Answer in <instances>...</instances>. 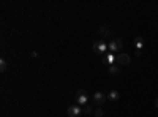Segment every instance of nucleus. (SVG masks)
<instances>
[{"instance_id":"obj_10","label":"nucleus","mask_w":158,"mask_h":117,"mask_svg":"<svg viewBox=\"0 0 158 117\" xmlns=\"http://www.w3.org/2000/svg\"><path fill=\"white\" fill-rule=\"evenodd\" d=\"M109 73L111 74H118V73H120V65H117V63L109 65Z\"/></svg>"},{"instance_id":"obj_7","label":"nucleus","mask_w":158,"mask_h":117,"mask_svg":"<svg viewBox=\"0 0 158 117\" xmlns=\"http://www.w3.org/2000/svg\"><path fill=\"white\" fill-rule=\"evenodd\" d=\"M98 35L101 38H109L112 35V32H111V29L108 27V25H101V27L98 29Z\"/></svg>"},{"instance_id":"obj_9","label":"nucleus","mask_w":158,"mask_h":117,"mask_svg":"<svg viewBox=\"0 0 158 117\" xmlns=\"http://www.w3.org/2000/svg\"><path fill=\"white\" fill-rule=\"evenodd\" d=\"M106 97H108V100H109V101H117L118 98H120V94H118L117 90H111V92H109Z\"/></svg>"},{"instance_id":"obj_6","label":"nucleus","mask_w":158,"mask_h":117,"mask_svg":"<svg viewBox=\"0 0 158 117\" xmlns=\"http://www.w3.org/2000/svg\"><path fill=\"white\" fill-rule=\"evenodd\" d=\"M106 100H108V97L104 95L103 92H100V90H98V92H95V94H94V101L97 103L98 106H103L104 103H106Z\"/></svg>"},{"instance_id":"obj_2","label":"nucleus","mask_w":158,"mask_h":117,"mask_svg":"<svg viewBox=\"0 0 158 117\" xmlns=\"http://www.w3.org/2000/svg\"><path fill=\"white\" fill-rule=\"evenodd\" d=\"M74 101H76V105H79V106H85L87 101H89L87 90H79V92L76 94V97H74Z\"/></svg>"},{"instance_id":"obj_11","label":"nucleus","mask_w":158,"mask_h":117,"mask_svg":"<svg viewBox=\"0 0 158 117\" xmlns=\"http://www.w3.org/2000/svg\"><path fill=\"white\" fill-rule=\"evenodd\" d=\"M135 46H136V49L142 51V46H144V38L142 36H136L135 38Z\"/></svg>"},{"instance_id":"obj_5","label":"nucleus","mask_w":158,"mask_h":117,"mask_svg":"<svg viewBox=\"0 0 158 117\" xmlns=\"http://www.w3.org/2000/svg\"><path fill=\"white\" fill-rule=\"evenodd\" d=\"M130 62H131V59H130V56L125 54V52H118V54L115 56V63H117V65H130Z\"/></svg>"},{"instance_id":"obj_1","label":"nucleus","mask_w":158,"mask_h":117,"mask_svg":"<svg viewBox=\"0 0 158 117\" xmlns=\"http://www.w3.org/2000/svg\"><path fill=\"white\" fill-rule=\"evenodd\" d=\"M92 49H94L95 54H106V51L109 48H108V43L104 41V40H97L94 43V46H92Z\"/></svg>"},{"instance_id":"obj_14","label":"nucleus","mask_w":158,"mask_h":117,"mask_svg":"<svg viewBox=\"0 0 158 117\" xmlns=\"http://www.w3.org/2000/svg\"><path fill=\"white\" fill-rule=\"evenodd\" d=\"M103 115H104V112H103L101 106H98V108H97V111H95V117H103Z\"/></svg>"},{"instance_id":"obj_3","label":"nucleus","mask_w":158,"mask_h":117,"mask_svg":"<svg viewBox=\"0 0 158 117\" xmlns=\"http://www.w3.org/2000/svg\"><path fill=\"white\" fill-rule=\"evenodd\" d=\"M109 51H122L123 49V40L122 38H112V40L108 43Z\"/></svg>"},{"instance_id":"obj_4","label":"nucleus","mask_w":158,"mask_h":117,"mask_svg":"<svg viewBox=\"0 0 158 117\" xmlns=\"http://www.w3.org/2000/svg\"><path fill=\"white\" fill-rule=\"evenodd\" d=\"M67 114H68V117H81L82 115V106H79V105L74 103V105L68 106Z\"/></svg>"},{"instance_id":"obj_8","label":"nucleus","mask_w":158,"mask_h":117,"mask_svg":"<svg viewBox=\"0 0 158 117\" xmlns=\"http://www.w3.org/2000/svg\"><path fill=\"white\" fill-rule=\"evenodd\" d=\"M114 62H115V56H114L112 52L104 54V56H103V63H106V65H112Z\"/></svg>"},{"instance_id":"obj_13","label":"nucleus","mask_w":158,"mask_h":117,"mask_svg":"<svg viewBox=\"0 0 158 117\" xmlns=\"http://www.w3.org/2000/svg\"><path fill=\"white\" fill-rule=\"evenodd\" d=\"M92 112V106H89V105H85V106H82V114H90Z\"/></svg>"},{"instance_id":"obj_16","label":"nucleus","mask_w":158,"mask_h":117,"mask_svg":"<svg viewBox=\"0 0 158 117\" xmlns=\"http://www.w3.org/2000/svg\"><path fill=\"white\" fill-rule=\"evenodd\" d=\"M155 106L158 108V97H156V100H155Z\"/></svg>"},{"instance_id":"obj_15","label":"nucleus","mask_w":158,"mask_h":117,"mask_svg":"<svg viewBox=\"0 0 158 117\" xmlns=\"http://www.w3.org/2000/svg\"><path fill=\"white\" fill-rule=\"evenodd\" d=\"M142 54V51H139V49H136V57H139Z\"/></svg>"},{"instance_id":"obj_12","label":"nucleus","mask_w":158,"mask_h":117,"mask_svg":"<svg viewBox=\"0 0 158 117\" xmlns=\"http://www.w3.org/2000/svg\"><path fill=\"white\" fill-rule=\"evenodd\" d=\"M6 68H8V62H6L5 59H0V71L5 73V71H6Z\"/></svg>"}]
</instances>
